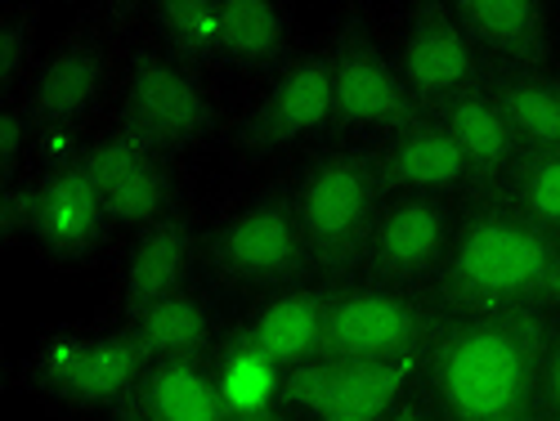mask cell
I'll list each match as a JSON object with an SVG mask.
<instances>
[{
	"instance_id": "9c48e42d",
	"label": "cell",
	"mask_w": 560,
	"mask_h": 421,
	"mask_svg": "<svg viewBox=\"0 0 560 421\" xmlns=\"http://www.w3.org/2000/svg\"><path fill=\"white\" fill-rule=\"evenodd\" d=\"M233 139L252 157H283V153H310L318 144L337 139V108H332V72L323 36H310V45L252 85L247 104L233 121Z\"/></svg>"
},
{
	"instance_id": "52a82bcc",
	"label": "cell",
	"mask_w": 560,
	"mask_h": 421,
	"mask_svg": "<svg viewBox=\"0 0 560 421\" xmlns=\"http://www.w3.org/2000/svg\"><path fill=\"white\" fill-rule=\"evenodd\" d=\"M440 318L435 292L399 288L363 269L328 278V359L337 363L422 359Z\"/></svg>"
},
{
	"instance_id": "83f0119b",
	"label": "cell",
	"mask_w": 560,
	"mask_h": 421,
	"mask_svg": "<svg viewBox=\"0 0 560 421\" xmlns=\"http://www.w3.org/2000/svg\"><path fill=\"white\" fill-rule=\"evenodd\" d=\"M538 408L547 421H560V318L542 332V382H538Z\"/></svg>"
},
{
	"instance_id": "9a60e30c",
	"label": "cell",
	"mask_w": 560,
	"mask_h": 421,
	"mask_svg": "<svg viewBox=\"0 0 560 421\" xmlns=\"http://www.w3.org/2000/svg\"><path fill=\"white\" fill-rule=\"evenodd\" d=\"M457 207L422 202V198H386L377 224L368 233V247L359 269L372 278H386L399 288L435 292V278L448 260L453 233H457Z\"/></svg>"
},
{
	"instance_id": "8fae6325",
	"label": "cell",
	"mask_w": 560,
	"mask_h": 421,
	"mask_svg": "<svg viewBox=\"0 0 560 421\" xmlns=\"http://www.w3.org/2000/svg\"><path fill=\"white\" fill-rule=\"evenodd\" d=\"M77 162L100 189L121 238L189 202V194H184V162L162 153L153 139H144L113 113L85 139H77Z\"/></svg>"
},
{
	"instance_id": "d6986e66",
	"label": "cell",
	"mask_w": 560,
	"mask_h": 421,
	"mask_svg": "<svg viewBox=\"0 0 560 421\" xmlns=\"http://www.w3.org/2000/svg\"><path fill=\"white\" fill-rule=\"evenodd\" d=\"M121 412L144 421H233L238 404L215 359H149L135 399Z\"/></svg>"
},
{
	"instance_id": "4dcf8cb0",
	"label": "cell",
	"mask_w": 560,
	"mask_h": 421,
	"mask_svg": "<svg viewBox=\"0 0 560 421\" xmlns=\"http://www.w3.org/2000/svg\"><path fill=\"white\" fill-rule=\"evenodd\" d=\"M314 421H386V417H372V412H328V417H314Z\"/></svg>"
},
{
	"instance_id": "4316f807",
	"label": "cell",
	"mask_w": 560,
	"mask_h": 421,
	"mask_svg": "<svg viewBox=\"0 0 560 421\" xmlns=\"http://www.w3.org/2000/svg\"><path fill=\"white\" fill-rule=\"evenodd\" d=\"M40 32L32 10H5L0 14V95H23L40 68Z\"/></svg>"
},
{
	"instance_id": "7a4b0ae2",
	"label": "cell",
	"mask_w": 560,
	"mask_h": 421,
	"mask_svg": "<svg viewBox=\"0 0 560 421\" xmlns=\"http://www.w3.org/2000/svg\"><path fill=\"white\" fill-rule=\"evenodd\" d=\"M547 323L444 314L422 354V395L444 421H516L538 408Z\"/></svg>"
},
{
	"instance_id": "5bb4252c",
	"label": "cell",
	"mask_w": 560,
	"mask_h": 421,
	"mask_svg": "<svg viewBox=\"0 0 560 421\" xmlns=\"http://www.w3.org/2000/svg\"><path fill=\"white\" fill-rule=\"evenodd\" d=\"M233 346L273 372L328 359V278L243 301L233 314Z\"/></svg>"
},
{
	"instance_id": "1f68e13d",
	"label": "cell",
	"mask_w": 560,
	"mask_h": 421,
	"mask_svg": "<svg viewBox=\"0 0 560 421\" xmlns=\"http://www.w3.org/2000/svg\"><path fill=\"white\" fill-rule=\"evenodd\" d=\"M108 421H144V417H135V412H117V417H108Z\"/></svg>"
},
{
	"instance_id": "5b68a950",
	"label": "cell",
	"mask_w": 560,
	"mask_h": 421,
	"mask_svg": "<svg viewBox=\"0 0 560 421\" xmlns=\"http://www.w3.org/2000/svg\"><path fill=\"white\" fill-rule=\"evenodd\" d=\"M202 278L238 305L305 283V278H323L296 224L288 179H265L256 189H243L215 220H207Z\"/></svg>"
},
{
	"instance_id": "cb8c5ba5",
	"label": "cell",
	"mask_w": 560,
	"mask_h": 421,
	"mask_svg": "<svg viewBox=\"0 0 560 421\" xmlns=\"http://www.w3.org/2000/svg\"><path fill=\"white\" fill-rule=\"evenodd\" d=\"M525 153H560V63L489 77Z\"/></svg>"
},
{
	"instance_id": "277c9868",
	"label": "cell",
	"mask_w": 560,
	"mask_h": 421,
	"mask_svg": "<svg viewBox=\"0 0 560 421\" xmlns=\"http://www.w3.org/2000/svg\"><path fill=\"white\" fill-rule=\"evenodd\" d=\"M288 194L318 273H354L368 233L390 198L377 153L354 139H328L296 162V171L288 175Z\"/></svg>"
},
{
	"instance_id": "2e32d148",
	"label": "cell",
	"mask_w": 560,
	"mask_h": 421,
	"mask_svg": "<svg viewBox=\"0 0 560 421\" xmlns=\"http://www.w3.org/2000/svg\"><path fill=\"white\" fill-rule=\"evenodd\" d=\"M372 153H377L390 198H422V202H444L457 211L480 202L476 171L466 166L462 149L453 144V135L431 113L412 117L404 130L382 139Z\"/></svg>"
},
{
	"instance_id": "ffe728a7",
	"label": "cell",
	"mask_w": 560,
	"mask_h": 421,
	"mask_svg": "<svg viewBox=\"0 0 560 421\" xmlns=\"http://www.w3.org/2000/svg\"><path fill=\"white\" fill-rule=\"evenodd\" d=\"M440 117V126L453 135V144L462 149L466 166L476 171V184H480V202L485 198H502V189L511 184V175H516L525 149H521V139L516 130H511L498 95H493V85L480 81L476 90H466L462 100H453L448 108L431 113Z\"/></svg>"
},
{
	"instance_id": "3957f363",
	"label": "cell",
	"mask_w": 560,
	"mask_h": 421,
	"mask_svg": "<svg viewBox=\"0 0 560 421\" xmlns=\"http://www.w3.org/2000/svg\"><path fill=\"white\" fill-rule=\"evenodd\" d=\"M113 117L135 126L144 139L175 162H198L229 135V113L220 81L207 72L184 68L166 50L130 23L126 45H121V68H117V95H113Z\"/></svg>"
},
{
	"instance_id": "603a6c76",
	"label": "cell",
	"mask_w": 560,
	"mask_h": 421,
	"mask_svg": "<svg viewBox=\"0 0 560 421\" xmlns=\"http://www.w3.org/2000/svg\"><path fill=\"white\" fill-rule=\"evenodd\" d=\"M139 32L158 50L179 59L184 68L207 72L215 81L229 77L224 68V0H158L139 10Z\"/></svg>"
},
{
	"instance_id": "7402d4cb",
	"label": "cell",
	"mask_w": 560,
	"mask_h": 421,
	"mask_svg": "<svg viewBox=\"0 0 560 421\" xmlns=\"http://www.w3.org/2000/svg\"><path fill=\"white\" fill-rule=\"evenodd\" d=\"M144 350L130 341V332L121 323L95 327L85 341L81 367L72 377V390L63 399V412H81V417H117L130 399L135 386L144 377Z\"/></svg>"
},
{
	"instance_id": "e0dca14e",
	"label": "cell",
	"mask_w": 560,
	"mask_h": 421,
	"mask_svg": "<svg viewBox=\"0 0 560 421\" xmlns=\"http://www.w3.org/2000/svg\"><path fill=\"white\" fill-rule=\"evenodd\" d=\"M233 314L238 305L229 309V296L202 278L166 301L121 314L117 323L144 350V359H215L233 337Z\"/></svg>"
},
{
	"instance_id": "4fadbf2b",
	"label": "cell",
	"mask_w": 560,
	"mask_h": 421,
	"mask_svg": "<svg viewBox=\"0 0 560 421\" xmlns=\"http://www.w3.org/2000/svg\"><path fill=\"white\" fill-rule=\"evenodd\" d=\"M202 265H207V220L194 211V202H184L162 220L130 233L121 243V265H117V318L202 283Z\"/></svg>"
},
{
	"instance_id": "7c38bea8",
	"label": "cell",
	"mask_w": 560,
	"mask_h": 421,
	"mask_svg": "<svg viewBox=\"0 0 560 421\" xmlns=\"http://www.w3.org/2000/svg\"><path fill=\"white\" fill-rule=\"evenodd\" d=\"M386 40L395 50V63H399L408 95L422 113H440L453 100H462L466 90L489 81L485 63L471 50V40L462 36L448 0H440V5H399V10H390Z\"/></svg>"
},
{
	"instance_id": "30bf717a",
	"label": "cell",
	"mask_w": 560,
	"mask_h": 421,
	"mask_svg": "<svg viewBox=\"0 0 560 421\" xmlns=\"http://www.w3.org/2000/svg\"><path fill=\"white\" fill-rule=\"evenodd\" d=\"M126 32H130V23L117 27L108 19H81L45 50L32 85L23 90V104L40 130V139L77 135L117 95Z\"/></svg>"
},
{
	"instance_id": "d6a6232c",
	"label": "cell",
	"mask_w": 560,
	"mask_h": 421,
	"mask_svg": "<svg viewBox=\"0 0 560 421\" xmlns=\"http://www.w3.org/2000/svg\"><path fill=\"white\" fill-rule=\"evenodd\" d=\"M516 421H547L542 412H529V417H516Z\"/></svg>"
},
{
	"instance_id": "484cf974",
	"label": "cell",
	"mask_w": 560,
	"mask_h": 421,
	"mask_svg": "<svg viewBox=\"0 0 560 421\" xmlns=\"http://www.w3.org/2000/svg\"><path fill=\"white\" fill-rule=\"evenodd\" d=\"M502 202L560 238V153H525L502 189Z\"/></svg>"
},
{
	"instance_id": "ba28073f",
	"label": "cell",
	"mask_w": 560,
	"mask_h": 421,
	"mask_svg": "<svg viewBox=\"0 0 560 421\" xmlns=\"http://www.w3.org/2000/svg\"><path fill=\"white\" fill-rule=\"evenodd\" d=\"M318 36L332 72L337 139H354V144L377 149L382 139L404 130L412 117H422V108L412 104L408 85L399 77L395 50L382 27L346 14V19H332Z\"/></svg>"
},
{
	"instance_id": "d4e9b609",
	"label": "cell",
	"mask_w": 560,
	"mask_h": 421,
	"mask_svg": "<svg viewBox=\"0 0 560 421\" xmlns=\"http://www.w3.org/2000/svg\"><path fill=\"white\" fill-rule=\"evenodd\" d=\"M85 341H90V332H81V327H55V332H45L19 363V386L32 399L63 412V399H68L72 377L81 367Z\"/></svg>"
},
{
	"instance_id": "ac0fdd59",
	"label": "cell",
	"mask_w": 560,
	"mask_h": 421,
	"mask_svg": "<svg viewBox=\"0 0 560 421\" xmlns=\"http://www.w3.org/2000/svg\"><path fill=\"white\" fill-rule=\"evenodd\" d=\"M489 77L556 63V19L538 0H448Z\"/></svg>"
},
{
	"instance_id": "8992f818",
	"label": "cell",
	"mask_w": 560,
	"mask_h": 421,
	"mask_svg": "<svg viewBox=\"0 0 560 421\" xmlns=\"http://www.w3.org/2000/svg\"><path fill=\"white\" fill-rule=\"evenodd\" d=\"M5 238L27 243L55 269H90L121 233L72 149L45 157L27 179L5 184Z\"/></svg>"
},
{
	"instance_id": "6da1fadb",
	"label": "cell",
	"mask_w": 560,
	"mask_h": 421,
	"mask_svg": "<svg viewBox=\"0 0 560 421\" xmlns=\"http://www.w3.org/2000/svg\"><path fill=\"white\" fill-rule=\"evenodd\" d=\"M435 301L444 314L551 323L560 318V238L502 198L471 202L457 215Z\"/></svg>"
},
{
	"instance_id": "f1b7e54d",
	"label": "cell",
	"mask_w": 560,
	"mask_h": 421,
	"mask_svg": "<svg viewBox=\"0 0 560 421\" xmlns=\"http://www.w3.org/2000/svg\"><path fill=\"white\" fill-rule=\"evenodd\" d=\"M386 421H444V417L427 404V395H412V399H404L399 408H390Z\"/></svg>"
},
{
	"instance_id": "f546056e",
	"label": "cell",
	"mask_w": 560,
	"mask_h": 421,
	"mask_svg": "<svg viewBox=\"0 0 560 421\" xmlns=\"http://www.w3.org/2000/svg\"><path fill=\"white\" fill-rule=\"evenodd\" d=\"M233 421H301V417L288 412V408H278V404H265V408H238Z\"/></svg>"
},
{
	"instance_id": "44dd1931",
	"label": "cell",
	"mask_w": 560,
	"mask_h": 421,
	"mask_svg": "<svg viewBox=\"0 0 560 421\" xmlns=\"http://www.w3.org/2000/svg\"><path fill=\"white\" fill-rule=\"evenodd\" d=\"M310 45L301 14L283 0H224V68L229 77L265 81Z\"/></svg>"
}]
</instances>
